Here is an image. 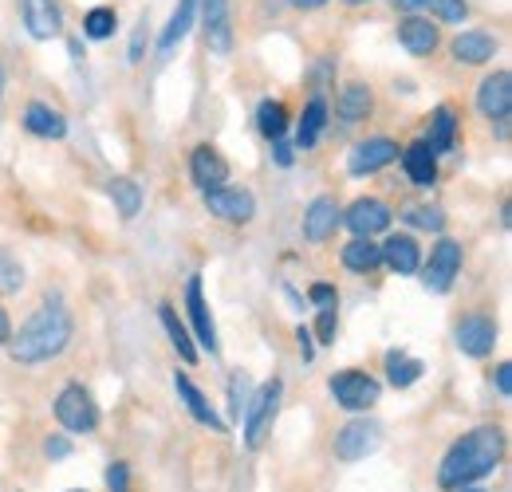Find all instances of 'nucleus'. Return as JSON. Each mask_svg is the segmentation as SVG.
<instances>
[{
  "instance_id": "42",
  "label": "nucleus",
  "mask_w": 512,
  "mask_h": 492,
  "mask_svg": "<svg viewBox=\"0 0 512 492\" xmlns=\"http://www.w3.org/2000/svg\"><path fill=\"white\" fill-rule=\"evenodd\" d=\"M146 40H150V24H146V16H142V20H138V28H134V36H130V63L142 60Z\"/></svg>"
},
{
  "instance_id": "1",
  "label": "nucleus",
  "mask_w": 512,
  "mask_h": 492,
  "mask_svg": "<svg viewBox=\"0 0 512 492\" xmlns=\"http://www.w3.org/2000/svg\"><path fill=\"white\" fill-rule=\"evenodd\" d=\"M501 461H505V430L477 426L449 445V453L438 465V485L446 492L469 489V485L485 481L489 473H497Z\"/></svg>"
},
{
  "instance_id": "39",
  "label": "nucleus",
  "mask_w": 512,
  "mask_h": 492,
  "mask_svg": "<svg viewBox=\"0 0 512 492\" xmlns=\"http://www.w3.org/2000/svg\"><path fill=\"white\" fill-rule=\"evenodd\" d=\"M335 331H339V308H320V343L323 347L335 343Z\"/></svg>"
},
{
  "instance_id": "32",
  "label": "nucleus",
  "mask_w": 512,
  "mask_h": 492,
  "mask_svg": "<svg viewBox=\"0 0 512 492\" xmlns=\"http://www.w3.org/2000/svg\"><path fill=\"white\" fill-rule=\"evenodd\" d=\"M256 130H260L268 142L284 138V134H288V107H284V103H272V99H264V103L256 107Z\"/></svg>"
},
{
  "instance_id": "43",
  "label": "nucleus",
  "mask_w": 512,
  "mask_h": 492,
  "mask_svg": "<svg viewBox=\"0 0 512 492\" xmlns=\"http://www.w3.org/2000/svg\"><path fill=\"white\" fill-rule=\"evenodd\" d=\"M272 158H276L280 170H292V162H296V146L284 142V138H276V142H272Z\"/></svg>"
},
{
  "instance_id": "34",
  "label": "nucleus",
  "mask_w": 512,
  "mask_h": 492,
  "mask_svg": "<svg viewBox=\"0 0 512 492\" xmlns=\"http://www.w3.org/2000/svg\"><path fill=\"white\" fill-rule=\"evenodd\" d=\"M402 221L414 225V229H422V233H442L446 229V213L438 205H414V209L402 213Z\"/></svg>"
},
{
  "instance_id": "17",
  "label": "nucleus",
  "mask_w": 512,
  "mask_h": 492,
  "mask_svg": "<svg viewBox=\"0 0 512 492\" xmlns=\"http://www.w3.org/2000/svg\"><path fill=\"white\" fill-rule=\"evenodd\" d=\"M339 217H343V209H339L335 197H316V201L304 209V241H308V245L331 241L335 229H339Z\"/></svg>"
},
{
  "instance_id": "40",
  "label": "nucleus",
  "mask_w": 512,
  "mask_h": 492,
  "mask_svg": "<svg viewBox=\"0 0 512 492\" xmlns=\"http://www.w3.org/2000/svg\"><path fill=\"white\" fill-rule=\"evenodd\" d=\"M107 489L111 492H130V465L127 461H115L107 469Z\"/></svg>"
},
{
  "instance_id": "44",
  "label": "nucleus",
  "mask_w": 512,
  "mask_h": 492,
  "mask_svg": "<svg viewBox=\"0 0 512 492\" xmlns=\"http://www.w3.org/2000/svg\"><path fill=\"white\" fill-rule=\"evenodd\" d=\"M493 386H497L501 398H509L512 394V363H497V370H493Z\"/></svg>"
},
{
  "instance_id": "48",
  "label": "nucleus",
  "mask_w": 512,
  "mask_h": 492,
  "mask_svg": "<svg viewBox=\"0 0 512 492\" xmlns=\"http://www.w3.org/2000/svg\"><path fill=\"white\" fill-rule=\"evenodd\" d=\"M323 4H327V0H292V8H300V12H316Z\"/></svg>"
},
{
  "instance_id": "19",
  "label": "nucleus",
  "mask_w": 512,
  "mask_h": 492,
  "mask_svg": "<svg viewBox=\"0 0 512 492\" xmlns=\"http://www.w3.org/2000/svg\"><path fill=\"white\" fill-rule=\"evenodd\" d=\"M398 44H402L410 56H434L438 44H442V36H438V24H430V20H422V16H406V20L398 24Z\"/></svg>"
},
{
  "instance_id": "8",
  "label": "nucleus",
  "mask_w": 512,
  "mask_h": 492,
  "mask_svg": "<svg viewBox=\"0 0 512 492\" xmlns=\"http://www.w3.org/2000/svg\"><path fill=\"white\" fill-rule=\"evenodd\" d=\"M379 445H383V426L375 418H359L355 414V422H347L343 430L335 433V457L339 461H363Z\"/></svg>"
},
{
  "instance_id": "29",
  "label": "nucleus",
  "mask_w": 512,
  "mask_h": 492,
  "mask_svg": "<svg viewBox=\"0 0 512 492\" xmlns=\"http://www.w3.org/2000/svg\"><path fill=\"white\" fill-rule=\"evenodd\" d=\"M323 126H327V99L316 95V99L304 107L300 126H296V150H312L323 138Z\"/></svg>"
},
{
  "instance_id": "38",
  "label": "nucleus",
  "mask_w": 512,
  "mask_h": 492,
  "mask_svg": "<svg viewBox=\"0 0 512 492\" xmlns=\"http://www.w3.org/2000/svg\"><path fill=\"white\" fill-rule=\"evenodd\" d=\"M308 300H312L316 308H339V292H335V284H327V280H320V284H312Z\"/></svg>"
},
{
  "instance_id": "5",
  "label": "nucleus",
  "mask_w": 512,
  "mask_h": 492,
  "mask_svg": "<svg viewBox=\"0 0 512 492\" xmlns=\"http://www.w3.org/2000/svg\"><path fill=\"white\" fill-rule=\"evenodd\" d=\"M56 422L67 433H95L99 430V406L95 398L79 386V382H67L56 398Z\"/></svg>"
},
{
  "instance_id": "31",
  "label": "nucleus",
  "mask_w": 512,
  "mask_h": 492,
  "mask_svg": "<svg viewBox=\"0 0 512 492\" xmlns=\"http://www.w3.org/2000/svg\"><path fill=\"white\" fill-rule=\"evenodd\" d=\"M107 193H111V201H115V209H119L123 221H134L138 209H142V201H146L142 185L134 182V178H111V182H107Z\"/></svg>"
},
{
  "instance_id": "2",
  "label": "nucleus",
  "mask_w": 512,
  "mask_h": 492,
  "mask_svg": "<svg viewBox=\"0 0 512 492\" xmlns=\"http://www.w3.org/2000/svg\"><path fill=\"white\" fill-rule=\"evenodd\" d=\"M71 335H75V319H71V311L64 308L60 296H48L40 308L28 315V323L8 339V351H12L16 363H24V367H40V363L64 355L67 343H71Z\"/></svg>"
},
{
  "instance_id": "6",
  "label": "nucleus",
  "mask_w": 512,
  "mask_h": 492,
  "mask_svg": "<svg viewBox=\"0 0 512 492\" xmlns=\"http://www.w3.org/2000/svg\"><path fill=\"white\" fill-rule=\"evenodd\" d=\"M418 272H422L426 292L446 296L449 288H453V280H457V272H461V241L442 237L438 245L430 248V260H426V264H418Z\"/></svg>"
},
{
  "instance_id": "30",
  "label": "nucleus",
  "mask_w": 512,
  "mask_h": 492,
  "mask_svg": "<svg viewBox=\"0 0 512 492\" xmlns=\"http://www.w3.org/2000/svg\"><path fill=\"white\" fill-rule=\"evenodd\" d=\"M158 319H162V327H166V335H170V343H174V351L182 355V363H197L201 355H197V343H193V335L186 331V323L178 319V311H174V304H162L158 308Z\"/></svg>"
},
{
  "instance_id": "21",
  "label": "nucleus",
  "mask_w": 512,
  "mask_h": 492,
  "mask_svg": "<svg viewBox=\"0 0 512 492\" xmlns=\"http://www.w3.org/2000/svg\"><path fill=\"white\" fill-rule=\"evenodd\" d=\"M398 162L406 170V178L414 185H434L438 182V154L426 142H410L406 150H398Z\"/></svg>"
},
{
  "instance_id": "26",
  "label": "nucleus",
  "mask_w": 512,
  "mask_h": 492,
  "mask_svg": "<svg viewBox=\"0 0 512 492\" xmlns=\"http://www.w3.org/2000/svg\"><path fill=\"white\" fill-rule=\"evenodd\" d=\"M457 126H461V119H457V111L453 107H438L434 115H430V134L422 138L434 154H449L453 146H457Z\"/></svg>"
},
{
  "instance_id": "16",
  "label": "nucleus",
  "mask_w": 512,
  "mask_h": 492,
  "mask_svg": "<svg viewBox=\"0 0 512 492\" xmlns=\"http://www.w3.org/2000/svg\"><path fill=\"white\" fill-rule=\"evenodd\" d=\"M497 36L493 32H485V28H465V32H457L453 36V44H449V52H453V60L465 63V67H481V63H489L497 56Z\"/></svg>"
},
{
  "instance_id": "45",
  "label": "nucleus",
  "mask_w": 512,
  "mask_h": 492,
  "mask_svg": "<svg viewBox=\"0 0 512 492\" xmlns=\"http://www.w3.org/2000/svg\"><path fill=\"white\" fill-rule=\"evenodd\" d=\"M296 343H300V359H304V363H312L320 347L312 343V331H308V327H296Z\"/></svg>"
},
{
  "instance_id": "24",
  "label": "nucleus",
  "mask_w": 512,
  "mask_h": 492,
  "mask_svg": "<svg viewBox=\"0 0 512 492\" xmlns=\"http://www.w3.org/2000/svg\"><path fill=\"white\" fill-rule=\"evenodd\" d=\"M190 174L201 189H213V185L229 182V162H225L213 146H197L190 154Z\"/></svg>"
},
{
  "instance_id": "20",
  "label": "nucleus",
  "mask_w": 512,
  "mask_h": 492,
  "mask_svg": "<svg viewBox=\"0 0 512 492\" xmlns=\"http://www.w3.org/2000/svg\"><path fill=\"white\" fill-rule=\"evenodd\" d=\"M383 248V264L394 272V276H414L418 272V264H422V248L414 237H406V233H394V237H386Z\"/></svg>"
},
{
  "instance_id": "41",
  "label": "nucleus",
  "mask_w": 512,
  "mask_h": 492,
  "mask_svg": "<svg viewBox=\"0 0 512 492\" xmlns=\"http://www.w3.org/2000/svg\"><path fill=\"white\" fill-rule=\"evenodd\" d=\"M71 449H75V445L67 441L64 433H56V437L44 441V457H48V461H64V457H71Z\"/></svg>"
},
{
  "instance_id": "33",
  "label": "nucleus",
  "mask_w": 512,
  "mask_h": 492,
  "mask_svg": "<svg viewBox=\"0 0 512 492\" xmlns=\"http://www.w3.org/2000/svg\"><path fill=\"white\" fill-rule=\"evenodd\" d=\"M83 32H87V40H111V36L119 32V12L107 8V4L91 8V12L83 16Z\"/></svg>"
},
{
  "instance_id": "22",
  "label": "nucleus",
  "mask_w": 512,
  "mask_h": 492,
  "mask_svg": "<svg viewBox=\"0 0 512 492\" xmlns=\"http://www.w3.org/2000/svg\"><path fill=\"white\" fill-rule=\"evenodd\" d=\"M375 107V91L367 83H347L339 95H335V119L339 123H363Z\"/></svg>"
},
{
  "instance_id": "4",
  "label": "nucleus",
  "mask_w": 512,
  "mask_h": 492,
  "mask_svg": "<svg viewBox=\"0 0 512 492\" xmlns=\"http://www.w3.org/2000/svg\"><path fill=\"white\" fill-rule=\"evenodd\" d=\"M201 201L225 225H249L256 217V197L253 189H245V185L225 182V185H213V189H201Z\"/></svg>"
},
{
  "instance_id": "46",
  "label": "nucleus",
  "mask_w": 512,
  "mask_h": 492,
  "mask_svg": "<svg viewBox=\"0 0 512 492\" xmlns=\"http://www.w3.org/2000/svg\"><path fill=\"white\" fill-rule=\"evenodd\" d=\"M390 4H394V8H402V12H410V16H414V12H422V8H430V0H390Z\"/></svg>"
},
{
  "instance_id": "35",
  "label": "nucleus",
  "mask_w": 512,
  "mask_h": 492,
  "mask_svg": "<svg viewBox=\"0 0 512 492\" xmlns=\"http://www.w3.org/2000/svg\"><path fill=\"white\" fill-rule=\"evenodd\" d=\"M24 288V264L0 248V296H16Z\"/></svg>"
},
{
  "instance_id": "36",
  "label": "nucleus",
  "mask_w": 512,
  "mask_h": 492,
  "mask_svg": "<svg viewBox=\"0 0 512 492\" xmlns=\"http://www.w3.org/2000/svg\"><path fill=\"white\" fill-rule=\"evenodd\" d=\"M249 398H253L249 374H233V378H229V414H233V422H241V414H245Z\"/></svg>"
},
{
  "instance_id": "28",
  "label": "nucleus",
  "mask_w": 512,
  "mask_h": 492,
  "mask_svg": "<svg viewBox=\"0 0 512 492\" xmlns=\"http://www.w3.org/2000/svg\"><path fill=\"white\" fill-rule=\"evenodd\" d=\"M383 367H386V382H390L394 390H410V386L426 374V363L414 359V355H406V351H390L383 359Z\"/></svg>"
},
{
  "instance_id": "14",
  "label": "nucleus",
  "mask_w": 512,
  "mask_h": 492,
  "mask_svg": "<svg viewBox=\"0 0 512 492\" xmlns=\"http://www.w3.org/2000/svg\"><path fill=\"white\" fill-rule=\"evenodd\" d=\"M186 311H190V327H193V343L205 347L209 355H217V327H213V315L205 304V292H201V276H190L186 284Z\"/></svg>"
},
{
  "instance_id": "9",
  "label": "nucleus",
  "mask_w": 512,
  "mask_h": 492,
  "mask_svg": "<svg viewBox=\"0 0 512 492\" xmlns=\"http://www.w3.org/2000/svg\"><path fill=\"white\" fill-rule=\"evenodd\" d=\"M453 339H457L461 355H469V359H489L493 347H497V323H493L485 311H469V315H461Z\"/></svg>"
},
{
  "instance_id": "10",
  "label": "nucleus",
  "mask_w": 512,
  "mask_h": 492,
  "mask_svg": "<svg viewBox=\"0 0 512 492\" xmlns=\"http://www.w3.org/2000/svg\"><path fill=\"white\" fill-rule=\"evenodd\" d=\"M390 162H398V142L379 134V138L359 142V146L347 154V174H351V178H371V174L386 170Z\"/></svg>"
},
{
  "instance_id": "25",
  "label": "nucleus",
  "mask_w": 512,
  "mask_h": 492,
  "mask_svg": "<svg viewBox=\"0 0 512 492\" xmlns=\"http://www.w3.org/2000/svg\"><path fill=\"white\" fill-rule=\"evenodd\" d=\"M339 260H343L347 272L367 276V272H375V268L383 264V248L375 245V237H351V241L343 245V252H339Z\"/></svg>"
},
{
  "instance_id": "49",
  "label": "nucleus",
  "mask_w": 512,
  "mask_h": 492,
  "mask_svg": "<svg viewBox=\"0 0 512 492\" xmlns=\"http://www.w3.org/2000/svg\"><path fill=\"white\" fill-rule=\"evenodd\" d=\"M0 103H4V67H0Z\"/></svg>"
},
{
  "instance_id": "23",
  "label": "nucleus",
  "mask_w": 512,
  "mask_h": 492,
  "mask_svg": "<svg viewBox=\"0 0 512 492\" xmlns=\"http://www.w3.org/2000/svg\"><path fill=\"white\" fill-rule=\"evenodd\" d=\"M24 130L44 138V142H60V138H67V119L60 111H52L48 103H28L24 107Z\"/></svg>"
},
{
  "instance_id": "37",
  "label": "nucleus",
  "mask_w": 512,
  "mask_h": 492,
  "mask_svg": "<svg viewBox=\"0 0 512 492\" xmlns=\"http://www.w3.org/2000/svg\"><path fill=\"white\" fill-rule=\"evenodd\" d=\"M430 4H434L438 20H446V24H461L469 16V4L465 0H430Z\"/></svg>"
},
{
  "instance_id": "50",
  "label": "nucleus",
  "mask_w": 512,
  "mask_h": 492,
  "mask_svg": "<svg viewBox=\"0 0 512 492\" xmlns=\"http://www.w3.org/2000/svg\"><path fill=\"white\" fill-rule=\"evenodd\" d=\"M343 4H351V8H359V4H371V0H343Z\"/></svg>"
},
{
  "instance_id": "52",
  "label": "nucleus",
  "mask_w": 512,
  "mask_h": 492,
  "mask_svg": "<svg viewBox=\"0 0 512 492\" xmlns=\"http://www.w3.org/2000/svg\"><path fill=\"white\" fill-rule=\"evenodd\" d=\"M71 492H83V489H71Z\"/></svg>"
},
{
  "instance_id": "11",
  "label": "nucleus",
  "mask_w": 512,
  "mask_h": 492,
  "mask_svg": "<svg viewBox=\"0 0 512 492\" xmlns=\"http://www.w3.org/2000/svg\"><path fill=\"white\" fill-rule=\"evenodd\" d=\"M477 111H481L489 123H509V115H512V75L505 71V67L481 79V87H477Z\"/></svg>"
},
{
  "instance_id": "3",
  "label": "nucleus",
  "mask_w": 512,
  "mask_h": 492,
  "mask_svg": "<svg viewBox=\"0 0 512 492\" xmlns=\"http://www.w3.org/2000/svg\"><path fill=\"white\" fill-rule=\"evenodd\" d=\"M327 390H331V398L339 402V410H347V414H367V410H375L379 398H383L379 378L359 367L335 370V374L327 378Z\"/></svg>"
},
{
  "instance_id": "47",
  "label": "nucleus",
  "mask_w": 512,
  "mask_h": 492,
  "mask_svg": "<svg viewBox=\"0 0 512 492\" xmlns=\"http://www.w3.org/2000/svg\"><path fill=\"white\" fill-rule=\"evenodd\" d=\"M8 339H12V319H8V311L0 308V347H8Z\"/></svg>"
},
{
  "instance_id": "15",
  "label": "nucleus",
  "mask_w": 512,
  "mask_h": 492,
  "mask_svg": "<svg viewBox=\"0 0 512 492\" xmlns=\"http://www.w3.org/2000/svg\"><path fill=\"white\" fill-rule=\"evenodd\" d=\"M20 20L32 40H56L64 32V12L56 0H20Z\"/></svg>"
},
{
  "instance_id": "51",
  "label": "nucleus",
  "mask_w": 512,
  "mask_h": 492,
  "mask_svg": "<svg viewBox=\"0 0 512 492\" xmlns=\"http://www.w3.org/2000/svg\"><path fill=\"white\" fill-rule=\"evenodd\" d=\"M457 492H485V489H473V485H469V489H457Z\"/></svg>"
},
{
  "instance_id": "12",
  "label": "nucleus",
  "mask_w": 512,
  "mask_h": 492,
  "mask_svg": "<svg viewBox=\"0 0 512 492\" xmlns=\"http://www.w3.org/2000/svg\"><path fill=\"white\" fill-rule=\"evenodd\" d=\"M390 221H394V213L386 209L379 197H359L343 217H339V225H347L355 237H379L390 229Z\"/></svg>"
},
{
  "instance_id": "27",
  "label": "nucleus",
  "mask_w": 512,
  "mask_h": 492,
  "mask_svg": "<svg viewBox=\"0 0 512 492\" xmlns=\"http://www.w3.org/2000/svg\"><path fill=\"white\" fill-rule=\"evenodd\" d=\"M193 12H197V0H178V8H174V16H170L166 32L158 36V56H162V60H166V56H170L186 36H190Z\"/></svg>"
},
{
  "instance_id": "13",
  "label": "nucleus",
  "mask_w": 512,
  "mask_h": 492,
  "mask_svg": "<svg viewBox=\"0 0 512 492\" xmlns=\"http://www.w3.org/2000/svg\"><path fill=\"white\" fill-rule=\"evenodd\" d=\"M201 4V28H205V48L225 56L233 52V20H229V0H197Z\"/></svg>"
},
{
  "instance_id": "7",
  "label": "nucleus",
  "mask_w": 512,
  "mask_h": 492,
  "mask_svg": "<svg viewBox=\"0 0 512 492\" xmlns=\"http://www.w3.org/2000/svg\"><path fill=\"white\" fill-rule=\"evenodd\" d=\"M280 394H284L280 378H272V382H264L260 390H253V398H249V406H245V414H241L245 445H249V449H256V445L264 441V430H268V426H272V418H276Z\"/></svg>"
},
{
  "instance_id": "18",
  "label": "nucleus",
  "mask_w": 512,
  "mask_h": 492,
  "mask_svg": "<svg viewBox=\"0 0 512 492\" xmlns=\"http://www.w3.org/2000/svg\"><path fill=\"white\" fill-rule=\"evenodd\" d=\"M174 390H178V398H182V406L190 410V418L197 426H209V430H225V422H221V414L213 410V402L193 386L190 374H174Z\"/></svg>"
}]
</instances>
